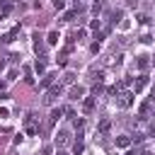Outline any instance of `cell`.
I'll return each mask as SVG.
<instances>
[{"label": "cell", "mask_w": 155, "mask_h": 155, "mask_svg": "<svg viewBox=\"0 0 155 155\" xmlns=\"http://www.w3.org/2000/svg\"><path fill=\"white\" fill-rule=\"evenodd\" d=\"M133 97H136V92H133V90H121V92L116 94V107L128 109V107L133 104Z\"/></svg>", "instance_id": "6da1fadb"}, {"label": "cell", "mask_w": 155, "mask_h": 155, "mask_svg": "<svg viewBox=\"0 0 155 155\" xmlns=\"http://www.w3.org/2000/svg\"><path fill=\"white\" fill-rule=\"evenodd\" d=\"M63 111H65L63 107H53V109H51V114H48V121H46V128H53V126H56V121L61 119V114H63Z\"/></svg>", "instance_id": "7a4b0ae2"}, {"label": "cell", "mask_w": 155, "mask_h": 155, "mask_svg": "<svg viewBox=\"0 0 155 155\" xmlns=\"http://www.w3.org/2000/svg\"><path fill=\"white\" fill-rule=\"evenodd\" d=\"M17 34H19V24H17V27H12L7 34H2V36H0V41H2V44H12V41L17 39Z\"/></svg>", "instance_id": "3957f363"}, {"label": "cell", "mask_w": 155, "mask_h": 155, "mask_svg": "<svg viewBox=\"0 0 155 155\" xmlns=\"http://www.w3.org/2000/svg\"><path fill=\"white\" fill-rule=\"evenodd\" d=\"M94 104H97L94 97H82V111H85V114H92V111H94Z\"/></svg>", "instance_id": "277c9868"}, {"label": "cell", "mask_w": 155, "mask_h": 155, "mask_svg": "<svg viewBox=\"0 0 155 155\" xmlns=\"http://www.w3.org/2000/svg\"><path fill=\"white\" fill-rule=\"evenodd\" d=\"M153 104H155V102H153L150 97H148V99L140 104V119H148V116H150V111H153Z\"/></svg>", "instance_id": "5b68a950"}, {"label": "cell", "mask_w": 155, "mask_h": 155, "mask_svg": "<svg viewBox=\"0 0 155 155\" xmlns=\"http://www.w3.org/2000/svg\"><path fill=\"white\" fill-rule=\"evenodd\" d=\"M82 97H85V87L73 85V87H70V99H82Z\"/></svg>", "instance_id": "8992f818"}, {"label": "cell", "mask_w": 155, "mask_h": 155, "mask_svg": "<svg viewBox=\"0 0 155 155\" xmlns=\"http://www.w3.org/2000/svg\"><path fill=\"white\" fill-rule=\"evenodd\" d=\"M136 63H138V70H143V73H145V70L150 68V56H138V61H136Z\"/></svg>", "instance_id": "52a82bcc"}, {"label": "cell", "mask_w": 155, "mask_h": 155, "mask_svg": "<svg viewBox=\"0 0 155 155\" xmlns=\"http://www.w3.org/2000/svg\"><path fill=\"white\" fill-rule=\"evenodd\" d=\"M145 85H148V75L143 73V75H140V78H138V80L133 82V92H140V90H143Z\"/></svg>", "instance_id": "ba28073f"}, {"label": "cell", "mask_w": 155, "mask_h": 155, "mask_svg": "<svg viewBox=\"0 0 155 155\" xmlns=\"http://www.w3.org/2000/svg\"><path fill=\"white\" fill-rule=\"evenodd\" d=\"M34 51H36V53H44V41H41L39 34H34Z\"/></svg>", "instance_id": "9c48e42d"}, {"label": "cell", "mask_w": 155, "mask_h": 155, "mask_svg": "<svg viewBox=\"0 0 155 155\" xmlns=\"http://www.w3.org/2000/svg\"><path fill=\"white\" fill-rule=\"evenodd\" d=\"M128 145H131V138L128 136H119L116 138V148H128Z\"/></svg>", "instance_id": "30bf717a"}, {"label": "cell", "mask_w": 155, "mask_h": 155, "mask_svg": "<svg viewBox=\"0 0 155 155\" xmlns=\"http://www.w3.org/2000/svg\"><path fill=\"white\" fill-rule=\"evenodd\" d=\"M82 150H85V143H82V138H80V136H78V140H75V143H73V153H75V155H80V153H82Z\"/></svg>", "instance_id": "8fae6325"}, {"label": "cell", "mask_w": 155, "mask_h": 155, "mask_svg": "<svg viewBox=\"0 0 155 155\" xmlns=\"http://www.w3.org/2000/svg\"><path fill=\"white\" fill-rule=\"evenodd\" d=\"M80 10H82V7H80V5H78V7H75V10H68V12H65V15H63V22H70V19H73V17H75V15H78V12H80Z\"/></svg>", "instance_id": "7c38bea8"}, {"label": "cell", "mask_w": 155, "mask_h": 155, "mask_svg": "<svg viewBox=\"0 0 155 155\" xmlns=\"http://www.w3.org/2000/svg\"><path fill=\"white\" fill-rule=\"evenodd\" d=\"M97 128H99V133H107V131H109V128H111V121H109V119H102V121H99V126H97Z\"/></svg>", "instance_id": "4fadbf2b"}, {"label": "cell", "mask_w": 155, "mask_h": 155, "mask_svg": "<svg viewBox=\"0 0 155 155\" xmlns=\"http://www.w3.org/2000/svg\"><path fill=\"white\" fill-rule=\"evenodd\" d=\"M34 70H36L39 75H44V73H46V65H44V56H41V61H36V63H34Z\"/></svg>", "instance_id": "5bb4252c"}, {"label": "cell", "mask_w": 155, "mask_h": 155, "mask_svg": "<svg viewBox=\"0 0 155 155\" xmlns=\"http://www.w3.org/2000/svg\"><path fill=\"white\" fill-rule=\"evenodd\" d=\"M65 143H68V133H65V131H61V133L56 136V145H65Z\"/></svg>", "instance_id": "9a60e30c"}, {"label": "cell", "mask_w": 155, "mask_h": 155, "mask_svg": "<svg viewBox=\"0 0 155 155\" xmlns=\"http://www.w3.org/2000/svg\"><path fill=\"white\" fill-rule=\"evenodd\" d=\"M58 39H61V36H58V31H48V36H46V41H48L51 46H53V44H58Z\"/></svg>", "instance_id": "2e32d148"}, {"label": "cell", "mask_w": 155, "mask_h": 155, "mask_svg": "<svg viewBox=\"0 0 155 155\" xmlns=\"http://www.w3.org/2000/svg\"><path fill=\"white\" fill-rule=\"evenodd\" d=\"M63 82H65V85H73V82H75V73H70V70H68V73L63 75Z\"/></svg>", "instance_id": "e0dca14e"}, {"label": "cell", "mask_w": 155, "mask_h": 155, "mask_svg": "<svg viewBox=\"0 0 155 155\" xmlns=\"http://www.w3.org/2000/svg\"><path fill=\"white\" fill-rule=\"evenodd\" d=\"M92 80H94V82H104V70H97V73H92Z\"/></svg>", "instance_id": "ac0fdd59"}, {"label": "cell", "mask_w": 155, "mask_h": 155, "mask_svg": "<svg viewBox=\"0 0 155 155\" xmlns=\"http://www.w3.org/2000/svg\"><path fill=\"white\" fill-rule=\"evenodd\" d=\"M53 85V75H44V80H41V87H51Z\"/></svg>", "instance_id": "d6986e66"}, {"label": "cell", "mask_w": 155, "mask_h": 155, "mask_svg": "<svg viewBox=\"0 0 155 155\" xmlns=\"http://www.w3.org/2000/svg\"><path fill=\"white\" fill-rule=\"evenodd\" d=\"M102 7H104V0H94V2H92V12H94V15H97Z\"/></svg>", "instance_id": "ffe728a7"}, {"label": "cell", "mask_w": 155, "mask_h": 155, "mask_svg": "<svg viewBox=\"0 0 155 155\" xmlns=\"http://www.w3.org/2000/svg\"><path fill=\"white\" fill-rule=\"evenodd\" d=\"M24 82H27V85H31V82H34V78H31V70H29V68H24Z\"/></svg>", "instance_id": "44dd1931"}, {"label": "cell", "mask_w": 155, "mask_h": 155, "mask_svg": "<svg viewBox=\"0 0 155 155\" xmlns=\"http://www.w3.org/2000/svg\"><path fill=\"white\" fill-rule=\"evenodd\" d=\"M65 114H68V119H70V121H75V119H78V114H75L70 107H65Z\"/></svg>", "instance_id": "7402d4cb"}, {"label": "cell", "mask_w": 155, "mask_h": 155, "mask_svg": "<svg viewBox=\"0 0 155 155\" xmlns=\"http://www.w3.org/2000/svg\"><path fill=\"white\" fill-rule=\"evenodd\" d=\"M138 22H140V24H150V17H148V15H138Z\"/></svg>", "instance_id": "603a6c76"}, {"label": "cell", "mask_w": 155, "mask_h": 155, "mask_svg": "<svg viewBox=\"0 0 155 155\" xmlns=\"http://www.w3.org/2000/svg\"><path fill=\"white\" fill-rule=\"evenodd\" d=\"M10 116V109L7 107H0V119H7Z\"/></svg>", "instance_id": "cb8c5ba5"}, {"label": "cell", "mask_w": 155, "mask_h": 155, "mask_svg": "<svg viewBox=\"0 0 155 155\" xmlns=\"http://www.w3.org/2000/svg\"><path fill=\"white\" fill-rule=\"evenodd\" d=\"M51 2H53V7H56V10H63V7H65V2H63V0H51Z\"/></svg>", "instance_id": "d4e9b609"}, {"label": "cell", "mask_w": 155, "mask_h": 155, "mask_svg": "<svg viewBox=\"0 0 155 155\" xmlns=\"http://www.w3.org/2000/svg\"><path fill=\"white\" fill-rule=\"evenodd\" d=\"M15 78H17V68H12V70L7 73V80H15Z\"/></svg>", "instance_id": "484cf974"}, {"label": "cell", "mask_w": 155, "mask_h": 155, "mask_svg": "<svg viewBox=\"0 0 155 155\" xmlns=\"http://www.w3.org/2000/svg\"><path fill=\"white\" fill-rule=\"evenodd\" d=\"M140 41H143V44H150L153 39H150V34H143V36H140Z\"/></svg>", "instance_id": "4316f807"}, {"label": "cell", "mask_w": 155, "mask_h": 155, "mask_svg": "<svg viewBox=\"0 0 155 155\" xmlns=\"http://www.w3.org/2000/svg\"><path fill=\"white\" fill-rule=\"evenodd\" d=\"M148 136H153V138H155V124H150V126H148Z\"/></svg>", "instance_id": "83f0119b"}, {"label": "cell", "mask_w": 155, "mask_h": 155, "mask_svg": "<svg viewBox=\"0 0 155 155\" xmlns=\"http://www.w3.org/2000/svg\"><path fill=\"white\" fill-rule=\"evenodd\" d=\"M2 92H5V82L0 80V94H2Z\"/></svg>", "instance_id": "f1b7e54d"}, {"label": "cell", "mask_w": 155, "mask_h": 155, "mask_svg": "<svg viewBox=\"0 0 155 155\" xmlns=\"http://www.w3.org/2000/svg\"><path fill=\"white\" fill-rule=\"evenodd\" d=\"M126 155H136V153H133V150H128V153H126Z\"/></svg>", "instance_id": "f546056e"}, {"label": "cell", "mask_w": 155, "mask_h": 155, "mask_svg": "<svg viewBox=\"0 0 155 155\" xmlns=\"http://www.w3.org/2000/svg\"><path fill=\"white\" fill-rule=\"evenodd\" d=\"M150 58H153V61H150V63H153V65H155V56H150Z\"/></svg>", "instance_id": "4dcf8cb0"}, {"label": "cell", "mask_w": 155, "mask_h": 155, "mask_svg": "<svg viewBox=\"0 0 155 155\" xmlns=\"http://www.w3.org/2000/svg\"><path fill=\"white\" fill-rule=\"evenodd\" d=\"M61 155H63V153H61Z\"/></svg>", "instance_id": "1f68e13d"}]
</instances>
